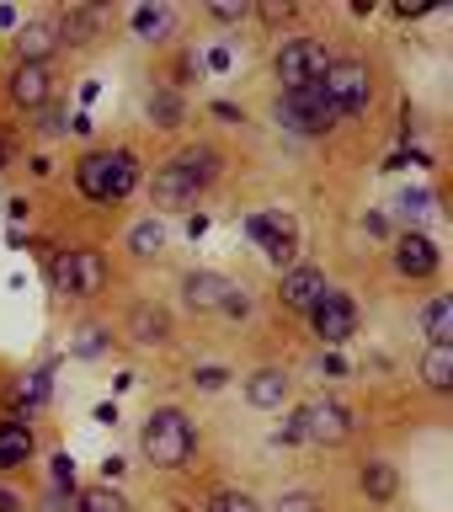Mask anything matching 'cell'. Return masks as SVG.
Returning <instances> with one entry per match:
<instances>
[{"label": "cell", "mask_w": 453, "mask_h": 512, "mask_svg": "<svg viewBox=\"0 0 453 512\" xmlns=\"http://www.w3.org/2000/svg\"><path fill=\"white\" fill-rule=\"evenodd\" d=\"M128 342H139V347H166V342H171L166 310H155V304H134V310H128Z\"/></svg>", "instance_id": "cell-15"}, {"label": "cell", "mask_w": 453, "mask_h": 512, "mask_svg": "<svg viewBox=\"0 0 453 512\" xmlns=\"http://www.w3.org/2000/svg\"><path fill=\"white\" fill-rule=\"evenodd\" d=\"M246 400H251V406H262V411H278L288 400V374H283V368H256V374L246 379Z\"/></svg>", "instance_id": "cell-16"}, {"label": "cell", "mask_w": 453, "mask_h": 512, "mask_svg": "<svg viewBox=\"0 0 453 512\" xmlns=\"http://www.w3.org/2000/svg\"><path fill=\"white\" fill-rule=\"evenodd\" d=\"M208 512H262V507H256L246 491H219L214 502H208Z\"/></svg>", "instance_id": "cell-27"}, {"label": "cell", "mask_w": 453, "mask_h": 512, "mask_svg": "<svg viewBox=\"0 0 453 512\" xmlns=\"http://www.w3.org/2000/svg\"><path fill=\"white\" fill-rule=\"evenodd\" d=\"M70 352H75V358H102V352H107V331L102 326H80Z\"/></svg>", "instance_id": "cell-26"}, {"label": "cell", "mask_w": 453, "mask_h": 512, "mask_svg": "<svg viewBox=\"0 0 453 512\" xmlns=\"http://www.w3.org/2000/svg\"><path fill=\"white\" fill-rule=\"evenodd\" d=\"M272 512H320V496H310V491H294V496H283Z\"/></svg>", "instance_id": "cell-29"}, {"label": "cell", "mask_w": 453, "mask_h": 512, "mask_svg": "<svg viewBox=\"0 0 453 512\" xmlns=\"http://www.w3.org/2000/svg\"><path fill=\"white\" fill-rule=\"evenodd\" d=\"M128 246H134V256H155L160 246H166V230H160L155 219H144V224L128 230Z\"/></svg>", "instance_id": "cell-25"}, {"label": "cell", "mask_w": 453, "mask_h": 512, "mask_svg": "<svg viewBox=\"0 0 453 512\" xmlns=\"http://www.w3.org/2000/svg\"><path fill=\"white\" fill-rule=\"evenodd\" d=\"M299 438H310L320 448H342L352 438L347 406H336V400H315V406H304L299 411Z\"/></svg>", "instance_id": "cell-7"}, {"label": "cell", "mask_w": 453, "mask_h": 512, "mask_svg": "<svg viewBox=\"0 0 453 512\" xmlns=\"http://www.w3.org/2000/svg\"><path fill=\"white\" fill-rule=\"evenodd\" d=\"M54 43H59L54 22H27L22 32H16V54H22V64H43L48 54H54Z\"/></svg>", "instance_id": "cell-18"}, {"label": "cell", "mask_w": 453, "mask_h": 512, "mask_svg": "<svg viewBox=\"0 0 453 512\" xmlns=\"http://www.w3.org/2000/svg\"><path fill=\"white\" fill-rule=\"evenodd\" d=\"M422 326H427V342H432V347H448V342H453V299H448V294H438V299L427 304Z\"/></svg>", "instance_id": "cell-21"}, {"label": "cell", "mask_w": 453, "mask_h": 512, "mask_svg": "<svg viewBox=\"0 0 453 512\" xmlns=\"http://www.w3.org/2000/svg\"><path fill=\"white\" fill-rule=\"evenodd\" d=\"M70 480H75V464H70V459H54V486L64 491Z\"/></svg>", "instance_id": "cell-32"}, {"label": "cell", "mask_w": 453, "mask_h": 512, "mask_svg": "<svg viewBox=\"0 0 453 512\" xmlns=\"http://www.w3.org/2000/svg\"><path fill=\"white\" fill-rule=\"evenodd\" d=\"M150 112H155L160 123H176V118H182V102H176V96H155Z\"/></svg>", "instance_id": "cell-31"}, {"label": "cell", "mask_w": 453, "mask_h": 512, "mask_svg": "<svg viewBox=\"0 0 453 512\" xmlns=\"http://www.w3.org/2000/svg\"><path fill=\"white\" fill-rule=\"evenodd\" d=\"M176 166H182L198 187H208V182L219 176V155H214V150H187L182 160H176Z\"/></svg>", "instance_id": "cell-22"}, {"label": "cell", "mask_w": 453, "mask_h": 512, "mask_svg": "<svg viewBox=\"0 0 453 512\" xmlns=\"http://www.w3.org/2000/svg\"><path fill=\"white\" fill-rule=\"evenodd\" d=\"M278 118L294 128V134H331L336 128V107H331V96L320 80H310V86H294V91H283V102H278Z\"/></svg>", "instance_id": "cell-3"}, {"label": "cell", "mask_w": 453, "mask_h": 512, "mask_svg": "<svg viewBox=\"0 0 453 512\" xmlns=\"http://www.w3.org/2000/svg\"><path fill=\"white\" fill-rule=\"evenodd\" d=\"M192 443H198V432H192V422L182 411H155L150 422H144V459L155 464V470H182V464L192 459Z\"/></svg>", "instance_id": "cell-2"}, {"label": "cell", "mask_w": 453, "mask_h": 512, "mask_svg": "<svg viewBox=\"0 0 453 512\" xmlns=\"http://www.w3.org/2000/svg\"><path fill=\"white\" fill-rule=\"evenodd\" d=\"M246 11H251L246 0H240V6H235V0H219V6H208V16H214V22H240Z\"/></svg>", "instance_id": "cell-30"}, {"label": "cell", "mask_w": 453, "mask_h": 512, "mask_svg": "<svg viewBox=\"0 0 453 512\" xmlns=\"http://www.w3.org/2000/svg\"><path fill=\"white\" fill-rule=\"evenodd\" d=\"M320 86H326L336 118H352V112H363L368 102H374V75H368L363 59H331V70H326Z\"/></svg>", "instance_id": "cell-4"}, {"label": "cell", "mask_w": 453, "mask_h": 512, "mask_svg": "<svg viewBox=\"0 0 453 512\" xmlns=\"http://www.w3.org/2000/svg\"><path fill=\"white\" fill-rule=\"evenodd\" d=\"M272 70H278L283 91H294V86H310V80H326L331 59H326V48H320L315 38H283V43H278V59H272Z\"/></svg>", "instance_id": "cell-6"}, {"label": "cell", "mask_w": 453, "mask_h": 512, "mask_svg": "<svg viewBox=\"0 0 453 512\" xmlns=\"http://www.w3.org/2000/svg\"><path fill=\"white\" fill-rule=\"evenodd\" d=\"M310 326H315L320 342H347V336L358 331V304H352L347 294H336V288H326L320 304L310 310Z\"/></svg>", "instance_id": "cell-8"}, {"label": "cell", "mask_w": 453, "mask_h": 512, "mask_svg": "<svg viewBox=\"0 0 453 512\" xmlns=\"http://www.w3.org/2000/svg\"><path fill=\"white\" fill-rule=\"evenodd\" d=\"M0 512H22V502H16L11 491H0Z\"/></svg>", "instance_id": "cell-35"}, {"label": "cell", "mask_w": 453, "mask_h": 512, "mask_svg": "<svg viewBox=\"0 0 453 512\" xmlns=\"http://www.w3.org/2000/svg\"><path fill=\"white\" fill-rule=\"evenodd\" d=\"M251 235L267 246L272 262H294V246H299V235H294V219L283 214V208H267V214H251Z\"/></svg>", "instance_id": "cell-9"}, {"label": "cell", "mask_w": 453, "mask_h": 512, "mask_svg": "<svg viewBox=\"0 0 453 512\" xmlns=\"http://www.w3.org/2000/svg\"><path fill=\"white\" fill-rule=\"evenodd\" d=\"M198 384H203V390H219V384H224V368H198Z\"/></svg>", "instance_id": "cell-33"}, {"label": "cell", "mask_w": 453, "mask_h": 512, "mask_svg": "<svg viewBox=\"0 0 453 512\" xmlns=\"http://www.w3.org/2000/svg\"><path fill=\"white\" fill-rule=\"evenodd\" d=\"M32 448H38V438H32L27 422H0V470H16V464L32 459Z\"/></svg>", "instance_id": "cell-17"}, {"label": "cell", "mask_w": 453, "mask_h": 512, "mask_svg": "<svg viewBox=\"0 0 453 512\" xmlns=\"http://www.w3.org/2000/svg\"><path fill=\"white\" fill-rule=\"evenodd\" d=\"M134 182H139V166L128 150H91V155H80V166H75V187L86 192L91 203H118L134 192Z\"/></svg>", "instance_id": "cell-1"}, {"label": "cell", "mask_w": 453, "mask_h": 512, "mask_svg": "<svg viewBox=\"0 0 453 512\" xmlns=\"http://www.w3.org/2000/svg\"><path fill=\"white\" fill-rule=\"evenodd\" d=\"M43 134H70V128H64L59 112H43Z\"/></svg>", "instance_id": "cell-34"}, {"label": "cell", "mask_w": 453, "mask_h": 512, "mask_svg": "<svg viewBox=\"0 0 453 512\" xmlns=\"http://www.w3.org/2000/svg\"><path fill=\"white\" fill-rule=\"evenodd\" d=\"M422 384L432 395H448L453 390V347H427L422 352Z\"/></svg>", "instance_id": "cell-20"}, {"label": "cell", "mask_w": 453, "mask_h": 512, "mask_svg": "<svg viewBox=\"0 0 453 512\" xmlns=\"http://www.w3.org/2000/svg\"><path fill=\"white\" fill-rule=\"evenodd\" d=\"M320 294H326V278H320L315 267H288L283 272V288H278V299H283V310H294V315H310Z\"/></svg>", "instance_id": "cell-12"}, {"label": "cell", "mask_w": 453, "mask_h": 512, "mask_svg": "<svg viewBox=\"0 0 453 512\" xmlns=\"http://www.w3.org/2000/svg\"><path fill=\"white\" fill-rule=\"evenodd\" d=\"M182 294H187L192 310H230V299L240 294V288L230 278H219V272H187Z\"/></svg>", "instance_id": "cell-13"}, {"label": "cell", "mask_w": 453, "mask_h": 512, "mask_svg": "<svg viewBox=\"0 0 453 512\" xmlns=\"http://www.w3.org/2000/svg\"><path fill=\"white\" fill-rule=\"evenodd\" d=\"M54 288L59 294H80V299H91V294H102L107 288V256L102 251H59L54 256Z\"/></svg>", "instance_id": "cell-5"}, {"label": "cell", "mask_w": 453, "mask_h": 512, "mask_svg": "<svg viewBox=\"0 0 453 512\" xmlns=\"http://www.w3.org/2000/svg\"><path fill=\"white\" fill-rule=\"evenodd\" d=\"M134 27L144 32V38H150V32H155V38H160V32L171 27V16H166V11H150V6H144V11H134Z\"/></svg>", "instance_id": "cell-28"}, {"label": "cell", "mask_w": 453, "mask_h": 512, "mask_svg": "<svg viewBox=\"0 0 453 512\" xmlns=\"http://www.w3.org/2000/svg\"><path fill=\"white\" fill-rule=\"evenodd\" d=\"M0 160H6V150H0Z\"/></svg>", "instance_id": "cell-36"}, {"label": "cell", "mask_w": 453, "mask_h": 512, "mask_svg": "<svg viewBox=\"0 0 453 512\" xmlns=\"http://www.w3.org/2000/svg\"><path fill=\"white\" fill-rule=\"evenodd\" d=\"M155 208H166V214H182V208H192V203H198V182H192V176L182 171V166H176V160H171V166H160L155 171Z\"/></svg>", "instance_id": "cell-10"}, {"label": "cell", "mask_w": 453, "mask_h": 512, "mask_svg": "<svg viewBox=\"0 0 453 512\" xmlns=\"http://www.w3.org/2000/svg\"><path fill=\"white\" fill-rule=\"evenodd\" d=\"M59 27V38L64 43H91L96 38V11H70L64 22H54Z\"/></svg>", "instance_id": "cell-23"}, {"label": "cell", "mask_w": 453, "mask_h": 512, "mask_svg": "<svg viewBox=\"0 0 453 512\" xmlns=\"http://www.w3.org/2000/svg\"><path fill=\"white\" fill-rule=\"evenodd\" d=\"M48 96H54V75H48V64H16V70H11V102L27 107V112H43Z\"/></svg>", "instance_id": "cell-11"}, {"label": "cell", "mask_w": 453, "mask_h": 512, "mask_svg": "<svg viewBox=\"0 0 453 512\" xmlns=\"http://www.w3.org/2000/svg\"><path fill=\"white\" fill-rule=\"evenodd\" d=\"M358 486H363L368 502H390V496L400 491V475H395L390 459H368L363 470H358Z\"/></svg>", "instance_id": "cell-19"}, {"label": "cell", "mask_w": 453, "mask_h": 512, "mask_svg": "<svg viewBox=\"0 0 453 512\" xmlns=\"http://www.w3.org/2000/svg\"><path fill=\"white\" fill-rule=\"evenodd\" d=\"M80 512H128V502L112 486H91V491H80Z\"/></svg>", "instance_id": "cell-24"}, {"label": "cell", "mask_w": 453, "mask_h": 512, "mask_svg": "<svg viewBox=\"0 0 453 512\" xmlns=\"http://www.w3.org/2000/svg\"><path fill=\"white\" fill-rule=\"evenodd\" d=\"M395 267L406 272V278H432V272H438V246H432L422 230H406L395 240Z\"/></svg>", "instance_id": "cell-14"}]
</instances>
